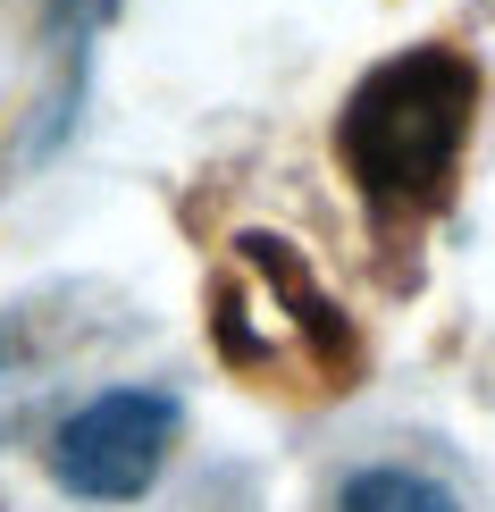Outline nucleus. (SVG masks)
Masks as SVG:
<instances>
[{
    "label": "nucleus",
    "mask_w": 495,
    "mask_h": 512,
    "mask_svg": "<svg viewBox=\"0 0 495 512\" xmlns=\"http://www.w3.org/2000/svg\"><path fill=\"white\" fill-rule=\"evenodd\" d=\"M336 512H462V496L412 462H370L336 487Z\"/></svg>",
    "instance_id": "obj_3"
},
{
    "label": "nucleus",
    "mask_w": 495,
    "mask_h": 512,
    "mask_svg": "<svg viewBox=\"0 0 495 512\" xmlns=\"http://www.w3.org/2000/svg\"><path fill=\"white\" fill-rule=\"evenodd\" d=\"M177 395L168 387H101L51 429V479L76 504H135L152 496L177 454Z\"/></svg>",
    "instance_id": "obj_2"
},
{
    "label": "nucleus",
    "mask_w": 495,
    "mask_h": 512,
    "mask_svg": "<svg viewBox=\"0 0 495 512\" xmlns=\"http://www.w3.org/2000/svg\"><path fill=\"white\" fill-rule=\"evenodd\" d=\"M470 110H479V68L454 42H412V51L378 59L336 118V160L353 194L378 219H428L454 194Z\"/></svg>",
    "instance_id": "obj_1"
},
{
    "label": "nucleus",
    "mask_w": 495,
    "mask_h": 512,
    "mask_svg": "<svg viewBox=\"0 0 495 512\" xmlns=\"http://www.w3.org/2000/svg\"><path fill=\"white\" fill-rule=\"evenodd\" d=\"M110 9H118V0H51V34H76L68 51H84V42L110 26Z\"/></svg>",
    "instance_id": "obj_4"
}]
</instances>
